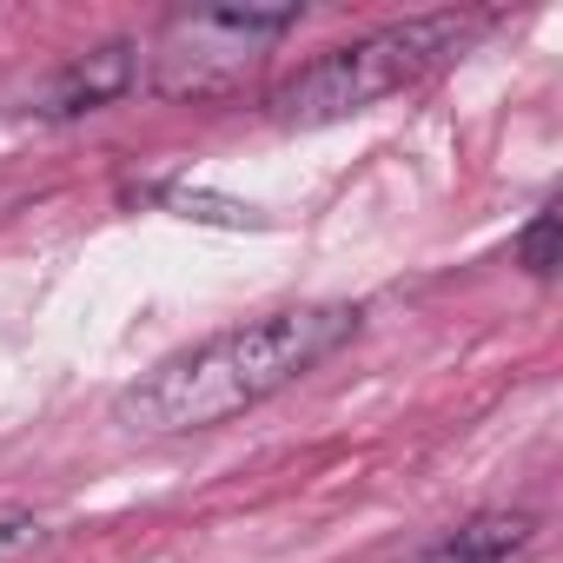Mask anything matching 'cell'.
<instances>
[{"instance_id":"6da1fadb","label":"cell","mask_w":563,"mask_h":563,"mask_svg":"<svg viewBox=\"0 0 563 563\" xmlns=\"http://www.w3.org/2000/svg\"><path fill=\"white\" fill-rule=\"evenodd\" d=\"M358 325H365V312L332 299V306H286V312L245 319L232 332H212V339L159 358L153 372H140L113 398V424H126L140 438H192V431L232 424V418L258 411L265 398L292 391L332 352H345L358 339Z\"/></svg>"},{"instance_id":"7a4b0ae2","label":"cell","mask_w":563,"mask_h":563,"mask_svg":"<svg viewBox=\"0 0 563 563\" xmlns=\"http://www.w3.org/2000/svg\"><path fill=\"white\" fill-rule=\"evenodd\" d=\"M477 27L484 21H471V14H418V21L372 27V34L306 60L292 80H278L265 93V113L278 126H339V120H352V113H365L418 80H431L438 67H451Z\"/></svg>"},{"instance_id":"3957f363","label":"cell","mask_w":563,"mask_h":563,"mask_svg":"<svg viewBox=\"0 0 563 563\" xmlns=\"http://www.w3.org/2000/svg\"><path fill=\"white\" fill-rule=\"evenodd\" d=\"M299 27V8H199L173 14L159 41L140 54V87L159 100H212L232 93L278 34Z\"/></svg>"},{"instance_id":"277c9868","label":"cell","mask_w":563,"mask_h":563,"mask_svg":"<svg viewBox=\"0 0 563 563\" xmlns=\"http://www.w3.org/2000/svg\"><path fill=\"white\" fill-rule=\"evenodd\" d=\"M133 87H140V47L133 41H107V47H87V54L60 60L27 93V113H41V120H80V113H100V107L126 100Z\"/></svg>"},{"instance_id":"5b68a950","label":"cell","mask_w":563,"mask_h":563,"mask_svg":"<svg viewBox=\"0 0 563 563\" xmlns=\"http://www.w3.org/2000/svg\"><path fill=\"white\" fill-rule=\"evenodd\" d=\"M537 543V523L523 510H484L457 530H444L438 543H424L411 563H517Z\"/></svg>"},{"instance_id":"8992f818","label":"cell","mask_w":563,"mask_h":563,"mask_svg":"<svg viewBox=\"0 0 563 563\" xmlns=\"http://www.w3.org/2000/svg\"><path fill=\"white\" fill-rule=\"evenodd\" d=\"M179 219H219V225H252V206H232V199H212V192H186V186H166L159 192Z\"/></svg>"},{"instance_id":"52a82bcc","label":"cell","mask_w":563,"mask_h":563,"mask_svg":"<svg viewBox=\"0 0 563 563\" xmlns=\"http://www.w3.org/2000/svg\"><path fill=\"white\" fill-rule=\"evenodd\" d=\"M517 258H523L537 278H550V272H556V206H543V212L530 219V232L517 239Z\"/></svg>"},{"instance_id":"ba28073f","label":"cell","mask_w":563,"mask_h":563,"mask_svg":"<svg viewBox=\"0 0 563 563\" xmlns=\"http://www.w3.org/2000/svg\"><path fill=\"white\" fill-rule=\"evenodd\" d=\"M41 543V523L27 517V510H0V563H14L21 550H34Z\"/></svg>"}]
</instances>
